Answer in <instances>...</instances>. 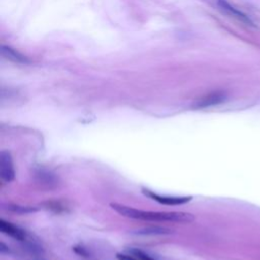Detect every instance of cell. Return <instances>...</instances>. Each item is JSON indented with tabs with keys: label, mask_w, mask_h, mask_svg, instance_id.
Listing matches in <instances>:
<instances>
[{
	"label": "cell",
	"mask_w": 260,
	"mask_h": 260,
	"mask_svg": "<svg viewBox=\"0 0 260 260\" xmlns=\"http://www.w3.org/2000/svg\"><path fill=\"white\" fill-rule=\"evenodd\" d=\"M110 206L120 215L128 218H133V219L148 220V221H170V222H182V223H189L194 220V215L189 212L141 210V209H136L120 203H111Z\"/></svg>",
	"instance_id": "cell-1"
},
{
	"label": "cell",
	"mask_w": 260,
	"mask_h": 260,
	"mask_svg": "<svg viewBox=\"0 0 260 260\" xmlns=\"http://www.w3.org/2000/svg\"><path fill=\"white\" fill-rule=\"evenodd\" d=\"M0 177L6 183L13 181L15 177L12 156L8 150L0 152Z\"/></svg>",
	"instance_id": "cell-2"
},
{
	"label": "cell",
	"mask_w": 260,
	"mask_h": 260,
	"mask_svg": "<svg viewBox=\"0 0 260 260\" xmlns=\"http://www.w3.org/2000/svg\"><path fill=\"white\" fill-rule=\"evenodd\" d=\"M142 193L147 196L148 198L165 205H180L184 204L186 202H189L192 199V196H166V195H159L157 193H154L153 191H150L148 189L142 188Z\"/></svg>",
	"instance_id": "cell-3"
},
{
	"label": "cell",
	"mask_w": 260,
	"mask_h": 260,
	"mask_svg": "<svg viewBox=\"0 0 260 260\" xmlns=\"http://www.w3.org/2000/svg\"><path fill=\"white\" fill-rule=\"evenodd\" d=\"M217 5L218 7L228 15L233 16L235 18H237L238 20L248 24V25H254L253 21L250 19V17L248 15H246L244 12L240 11L239 9L235 8L233 5H231L226 0H217Z\"/></svg>",
	"instance_id": "cell-4"
},
{
	"label": "cell",
	"mask_w": 260,
	"mask_h": 260,
	"mask_svg": "<svg viewBox=\"0 0 260 260\" xmlns=\"http://www.w3.org/2000/svg\"><path fill=\"white\" fill-rule=\"evenodd\" d=\"M226 99V94L223 91H214L206 94L205 96H202L199 99L196 103H194L193 107L195 109H202L209 106H214L217 104H220L224 102Z\"/></svg>",
	"instance_id": "cell-5"
},
{
	"label": "cell",
	"mask_w": 260,
	"mask_h": 260,
	"mask_svg": "<svg viewBox=\"0 0 260 260\" xmlns=\"http://www.w3.org/2000/svg\"><path fill=\"white\" fill-rule=\"evenodd\" d=\"M0 231L3 234H5L17 241H25L26 240V233L22 229H20L19 226L15 225L3 218L0 219Z\"/></svg>",
	"instance_id": "cell-6"
},
{
	"label": "cell",
	"mask_w": 260,
	"mask_h": 260,
	"mask_svg": "<svg viewBox=\"0 0 260 260\" xmlns=\"http://www.w3.org/2000/svg\"><path fill=\"white\" fill-rule=\"evenodd\" d=\"M1 55L4 58H6L7 60H10V61L15 62V63H19V64H28V63H30V61L27 57H25L24 55H22L21 53H19L15 49H13L11 47H8V46H1Z\"/></svg>",
	"instance_id": "cell-7"
},
{
	"label": "cell",
	"mask_w": 260,
	"mask_h": 260,
	"mask_svg": "<svg viewBox=\"0 0 260 260\" xmlns=\"http://www.w3.org/2000/svg\"><path fill=\"white\" fill-rule=\"evenodd\" d=\"M170 233H172L171 230L161 226H148L137 231L139 235H167Z\"/></svg>",
	"instance_id": "cell-8"
},
{
	"label": "cell",
	"mask_w": 260,
	"mask_h": 260,
	"mask_svg": "<svg viewBox=\"0 0 260 260\" xmlns=\"http://www.w3.org/2000/svg\"><path fill=\"white\" fill-rule=\"evenodd\" d=\"M129 253L134 255V256H136L139 260H154L149 255H147L146 253H144L143 251H141L139 249H130Z\"/></svg>",
	"instance_id": "cell-9"
},
{
	"label": "cell",
	"mask_w": 260,
	"mask_h": 260,
	"mask_svg": "<svg viewBox=\"0 0 260 260\" xmlns=\"http://www.w3.org/2000/svg\"><path fill=\"white\" fill-rule=\"evenodd\" d=\"M9 209L12 210V211H14V212H17V213H27V212L36 211V208L28 207V206H19V205L10 206Z\"/></svg>",
	"instance_id": "cell-10"
},
{
	"label": "cell",
	"mask_w": 260,
	"mask_h": 260,
	"mask_svg": "<svg viewBox=\"0 0 260 260\" xmlns=\"http://www.w3.org/2000/svg\"><path fill=\"white\" fill-rule=\"evenodd\" d=\"M116 258L118 260H139L136 256L132 254H122V253H117Z\"/></svg>",
	"instance_id": "cell-11"
}]
</instances>
